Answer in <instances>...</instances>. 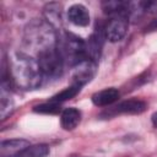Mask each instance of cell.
Segmentation results:
<instances>
[{
  "label": "cell",
  "mask_w": 157,
  "mask_h": 157,
  "mask_svg": "<svg viewBox=\"0 0 157 157\" xmlns=\"http://www.w3.org/2000/svg\"><path fill=\"white\" fill-rule=\"evenodd\" d=\"M13 109V101L10 94V90H7L6 83H1V91H0V117L1 119H5Z\"/></svg>",
  "instance_id": "4fadbf2b"
},
{
  "label": "cell",
  "mask_w": 157,
  "mask_h": 157,
  "mask_svg": "<svg viewBox=\"0 0 157 157\" xmlns=\"http://www.w3.org/2000/svg\"><path fill=\"white\" fill-rule=\"evenodd\" d=\"M104 28H98L96 29L90 37L88 40L86 42V54H87V59L98 63L101 54H102V48H103V43H104Z\"/></svg>",
  "instance_id": "ba28073f"
},
{
  "label": "cell",
  "mask_w": 157,
  "mask_h": 157,
  "mask_svg": "<svg viewBox=\"0 0 157 157\" xmlns=\"http://www.w3.org/2000/svg\"><path fill=\"white\" fill-rule=\"evenodd\" d=\"M45 21L50 23L54 28L61 23V5L56 2H50L44 7Z\"/></svg>",
  "instance_id": "5bb4252c"
},
{
  "label": "cell",
  "mask_w": 157,
  "mask_h": 157,
  "mask_svg": "<svg viewBox=\"0 0 157 157\" xmlns=\"http://www.w3.org/2000/svg\"><path fill=\"white\" fill-rule=\"evenodd\" d=\"M49 155V147L45 144L29 145L15 157H47Z\"/></svg>",
  "instance_id": "9a60e30c"
},
{
  "label": "cell",
  "mask_w": 157,
  "mask_h": 157,
  "mask_svg": "<svg viewBox=\"0 0 157 157\" xmlns=\"http://www.w3.org/2000/svg\"><path fill=\"white\" fill-rule=\"evenodd\" d=\"M96 71H97V63L90 59L81 61L74 67L72 76H71V85H75L78 87L85 86L94 77Z\"/></svg>",
  "instance_id": "52a82bcc"
},
{
  "label": "cell",
  "mask_w": 157,
  "mask_h": 157,
  "mask_svg": "<svg viewBox=\"0 0 157 157\" xmlns=\"http://www.w3.org/2000/svg\"><path fill=\"white\" fill-rule=\"evenodd\" d=\"M33 110L37 113H43V114H55V113L60 112V103H55V102L49 101L48 103L36 105L33 108Z\"/></svg>",
  "instance_id": "e0dca14e"
},
{
  "label": "cell",
  "mask_w": 157,
  "mask_h": 157,
  "mask_svg": "<svg viewBox=\"0 0 157 157\" xmlns=\"http://www.w3.org/2000/svg\"><path fill=\"white\" fill-rule=\"evenodd\" d=\"M58 50L65 65L75 67L77 64L87 59L86 42L78 36L65 32L58 38Z\"/></svg>",
  "instance_id": "3957f363"
},
{
  "label": "cell",
  "mask_w": 157,
  "mask_h": 157,
  "mask_svg": "<svg viewBox=\"0 0 157 157\" xmlns=\"http://www.w3.org/2000/svg\"><path fill=\"white\" fill-rule=\"evenodd\" d=\"M119 97H120L119 90L114 87H109V88H104L102 91L96 92L92 96V102L97 107H105V105L113 104L115 101H118Z\"/></svg>",
  "instance_id": "8fae6325"
},
{
  "label": "cell",
  "mask_w": 157,
  "mask_h": 157,
  "mask_svg": "<svg viewBox=\"0 0 157 157\" xmlns=\"http://www.w3.org/2000/svg\"><path fill=\"white\" fill-rule=\"evenodd\" d=\"M151 121H152L153 126L157 128V112H155V113L152 114V117H151Z\"/></svg>",
  "instance_id": "ffe728a7"
},
{
  "label": "cell",
  "mask_w": 157,
  "mask_h": 157,
  "mask_svg": "<svg viewBox=\"0 0 157 157\" xmlns=\"http://www.w3.org/2000/svg\"><path fill=\"white\" fill-rule=\"evenodd\" d=\"M157 31V18L152 20L145 28H144V33H151V32H156Z\"/></svg>",
  "instance_id": "d6986e66"
},
{
  "label": "cell",
  "mask_w": 157,
  "mask_h": 157,
  "mask_svg": "<svg viewBox=\"0 0 157 157\" xmlns=\"http://www.w3.org/2000/svg\"><path fill=\"white\" fill-rule=\"evenodd\" d=\"M128 26H129V17L126 15H117L110 17L104 27L105 38L112 43L121 40L126 34Z\"/></svg>",
  "instance_id": "8992f818"
},
{
  "label": "cell",
  "mask_w": 157,
  "mask_h": 157,
  "mask_svg": "<svg viewBox=\"0 0 157 157\" xmlns=\"http://www.w3.org/2000/svg\"><path fill=\"white\" fill-rule=\"evenodd\" d=\"M9 77L10 82L26 91L38 88L44 80L37 59L25 52L9 54Z\"/></svg>",
  "instance_id": "6da1fadb"
},
{
  "label": "cell",
  "mask_w": 157,
  "mask_h": 157,
  "mask_svg": "<svg viewBox=\"0 0 157 157\" xmlns=\"http://www.w3.org/2000/svg\"><path fill=\"white\" fill-rule=\"evenodd\" d=\"M80 90H81V87L75 86V85H70L69 87L64 88L63 91H60L59 93H56L55 96H53L50 101L52 102H55V103H63V102H65L67 99L74 98L80 92Z\"/></svg>",
  "instance_id": "2e32d148"
},
{
  "label": "cell",
  "mask_w": 157,
  "mask_h": 157,
  "mask_svg": "<svg viewBox=\"0 0 157 157\" xmlns=\"http://www.w3.org/2000/svg\"><path fill=\"white\" fill-rule=\"evenodd\" d=\"M59 36L55 32V28L43 20H33L29 22L25 29L23 42L27 49H31L36 53V56L52 48L58 47Z\"/></svg>",
  "instance_id": "7a4b0ae2"
},
{
  "label": "cell",
  "mask_w": 157,
  "mask_h": 157,
  "mask_svg": "<svg viewBox=\"0 0 157 157\" xmlns=\"http://www.w3.org/2000/svg\"><path fill=\"white\" fill-rule=\"evenodd\" d=\"M81 121V112L77 108H65L60 117V124L65 130H74Z\"/></svg>",
  "instance_id": "7c38bea8"
},
{
  "label": "cell",
  "mask_w": 157,
  "mask_h": 157,
  "mask_svg": "<svg viewBox=\"0 0 157 157\" xmlns=\"http://www.w3.org/2000/svg\"><path fill=\"white\" fill-rule=\"evenodd\" d=\"M145 12H157V1H142Z\"/></svg>",
  "instance_id": "ac0fdd59"
},
{
  "label": "cell",
  "mask_w": 157,
  "mask_h": 157,
  "mask_svg": "<svg viewBox=\"0 0 157 157\" xmlns=\"http://www.w3.org/2000/svg\"><path fill=\"white\" fill-rule=\"evenodd\" d=\"M36 59L39 64L44 78H58L63 75L65 64L58 50V47L39 53Z\"/></svg>",
  "instance_id": "277c9868"
},
{
  "label": "cell",
  "mask_w": 157,
  "mask_h": 157,
  "mask_svg": "<svg viewBox=\"0 0 157 157\" xmlns=\"http://www.w3.org/2000/svg\"><path fill=\"white\" fill-rule=\"evenodd\" d=\"M147 108V104L137 98H131V99H126L123 101L118 104H115L114 107L104 110L101 114V118H113L117 117L119 114H140L142 112H145Z\"/></svg>",
  "instance_id": "5b68a950"
},
{
  "label": "cell",
  "mask_w": 157,
  "mask_h": 157,
  "mask_svg": "<svg viewBox=\"0 0 157 157\" xmlns=\"http://www.w3.org/2000/svg\"><path fill=\"white\" fill-rule=\"evenodd\" d=\"M67 18L78 27H86L90 23V12L82 4H74L67 10Z\"/></svg>",
  "instance_id": "9c48e42d"
},
{
  "label": "cell",
  "mask_w": 157,
  "mask_h": 157,
  "mask_svg": "<svg viewBox=\"0 0 157 157\" xmlns=\"http://www.w3.org/2000/svg\"><path fill=\"white\" fill-rule=\"evenodd\" d=\"M31 144L27 140L23 139H12L2 141L0 145V152L2 157H15L21 151H23L26 147H28Z\"/></svg>",
  "instance_id": "30bf717a"
}]
</instances>
